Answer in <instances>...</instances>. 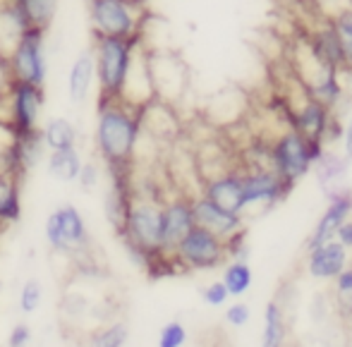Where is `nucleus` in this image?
I'll return each mask as SVG.
<instances>
[{"label":"nucleus","mask_w":352,"mask_h":347,"mask_svg":"<svg viewBox=\"0 0 352 347\" xmlns=\"http://www.w3.org/2000/svg\"><path fill=\"white\" fill-rule=\"evenodd\" d=\"M142 142V113L120 98H98L96 151L108 170H130Z\"/></svg>","instance_id":"f257e3e1"},{"label":"nucleus","mask_w":352,"mask_h":347,"mask_svg":"<svg viewBox=\"0 0 352 347\" xmlns=\"http://www.w3.org/2000/svg\"><path fill=\"white\" fill-rule=\"evenodd\" d=\"M269 151H271V170L280 177L285 190L292 192L297 182L305 175H309L311 168L324 158L326 144L311 142V139L302 137L297 130L287 127L285 132H280L271 142Z\"/></svg>","instance_id":"f03ea898"},{"label":"nucleus","mask_w":352,"mask_h":347,"mask_svg":"<svg viewBox=\"0 0 352 347\" xmlns=\"http://www.w3.org/2000/svg\"><path fill=\"white\" fill-rule=\"evenodd\" d=\"M146 19V0H89L94 36L144 38Z\"/></svg>","instance_id":"7ed1b4c3"},{"label":"nucleus","mask_w":352,"mask_h":347,"mask_svg":"<svg viewBox=\"0 0 352 347\" xmlns=\"http://www.w3.org/2000/svg\"><path fill=\"white\" fill-rule=\"evenodd\" d=\"M142 38H116V36H94V46L89 48L94 56L98 82V98H118L122 82L130 69L132 56Z\"/></svg>","instance_id":"20e7f679"},{"label":"nucleus","mask_w":352,"mask_h":347,"mask_svg":"<svg viewBox=\"0 0 352 347\" xmlns=\"http://www.w3.org/2000/svg\"><path fill=\"white\" fill-rule=\"evenodd\" d=\"M170 259H173V264L182 266V269H187V271L221 269L228 261L226 240H221V237L204 230V227L195 225L180 242H177Z\"/></svg>","instance_id":"39448f33"},{"label":"nucleus","mask_w":352,"mask_h":347,"mask_svg":"<svg viewBox=\"0 0 352 347\" xmlns=\"http://www.w3.org/2000/svg\"><path fill=\"white\" fill-rule=\"evenodd\" d=\"M8 79L14 82H27L34 87H43L48 77V60H46V32L41 29H27L22 38L14 46L12 56L5 63Z\"/></svg>","instance_id":"423d86ee"},{"label":"nucleus","mask_w":352,"mask_h":347,"mask_svg":"<svg viewBox=\"0 0 352 347\" xmlns=\"http://www.w3.org/2000/svg\"><path fill=\"white\" fill-rule=\"evenodd\" d=\"M46 242L58 254H79L89 249V227L84 216L72 204L58 206L46 218Z\"/></svg>","instance_id":"0eeeda50"},{"label":"nucleus","mask_w":352,"mask_h":347,"mask_svg":"<svg viewBox=\"0 0 352 347\" xmlns=\"http://www.w3.org/2000/svg\"><path fill=\"white\" fill-rule=\"evenodd\" d=\"M153 96L168 106H175L187 91V67L177 56L168 51H148Z\"/></svg>","instance_id":"6e6552de"},{"label":"nucleus","mask_w":352,"mask_h":347,"mask_svg":"<svg viewBox=\"0 0 352 347\" xmlns=\"http://www.w3.org/2000/svg\"><path fill=\"white\" fill-rule=\"evenodd\" d=\"M8 117L10 125L22 132L38 130V117L43 111V87L8 79Z\"/></svg>","instance_id":"1a4fd4ad"},{"label":"nucleus","mask_w":352,"mask_h":347,"mask_svg":"<svg viewBox=\"0 0 352 347\" xmlns=\"http://www.w3.org/2000/svg\"><path fill=\"white\" fill-rule=\"evenodd\" d=\"M242 177V208H274L278 201L285 199L290 192L285 190V185L280 182V177L276 175L271 168H252L247 166L245 170H240Z\"/></svg>","instance_id":"9d476101"},{"label":"nucleus","mask_w":352,"mask_h":347,"mask_svg":"<svg viewBox=\"0 0 352 347\" xmlns=\"http://www.w3.org/2000/svg\"><path fill=\"white\" fill-rule=\"evenodd\" d=\"M195 227V213H192L190 197H175L161 204V251L170 259L177 242Z\"/></svg>","instance_id":"9b49d317"},{"label":"nucleus","mask_w":352,"mask_h":347,"mask_svg":"<svg viewBox=\"0 0 352 347\" xmlns=\"http://www.w3.org/2000/svg\"><path fill=\"white\" fill-rule=\"evenodd\" d=\"M120 98L122 103L132 108H142L146 103H151L153 98V84H151V72H148V48L146 43L137 46L135 56H132V63H130V69L125 74V82H122V89H120Z\"/></svg>","instance_id":"f8f14e48"},{"label":"nucleus","mask_w":352,"mask_h":347,"mask_svg":"<svg viewBox=\"0 0 352 347\" xmlns=\"http://www.w3.org/2000/svg\"><path fill=\"white\" fill-rule=\"evenodd\" d=\"M192 213H195V225L213 232V235H218L221 240H230L232 235L245 230V223H242L240 213L226 211V208L213 204L211 199H206L204 194L192 199Z\"/></svg>","instance_id":"ddd939ff"},{"label":"nucleus","mask_w":352,"mask_h":347,"mask_svg":"<svg viewBox=\"0 0 352 347\" xmlns=\"http://www.w3.org/2000/svg\"><path fill=\"white\" fill-rule=\"evenodd\" d=\"M350 216H352V192H348V190L331 192L329 206H326L324 216L319 218L316 227L311 230L309 242H307V249H314V247L333 240L336 230H338V227L343 225Z\"/></svg>","instance_id":"4468645a"},{"label":"nucleus","mask_w":352,"mask_h":347,"mask_svg":"<svg viewBox=\"0 0 352 347\" xmlns=\"http://www.w3.org/2000/svg\"><path fill=\"white\" fill-rule=\"evenodd\" d=\"M307 251V273L316 280H333L350 264V249H345L338 240H329Z\"/></svg>","instance_id":"2eb2a0df"},{"label":"nucleus","mask_w":352,"mask_h":347,"mask_svg":"<svg viewBox=\"0 0 352 347\" xmlns=\"http://www.w3.org/2000/svg\"><path fill=\"white\" fill-rule=\"evenodd\" d=\"M201 194H204L206 199H211L213 204L226 208V211L240 213V216L245 213V208H242L240 170H223V172H218V175L206 177Z\"/></svg>","instance_id":"dca6fc26"},{"label":"nucleus","mask_w":352,"mask_h":347,"mask_svg":"<svg viewBox=\"0 0 352 347\" xmlns=\"http://www.w3.org/2000/svg\"><path fill=\"white\" fill-rule=\"evenodd\" d=\"M309 43L314 48V53L321 58L324 65H329L331 69L336 72H350V65H348V58H345V51H343V43H340L338 34L336 29L331 27V22H326L321 29H316L314 34L309 36Z\"/></svg>","instance_id":"f3484780"},{"label":"nucleus","mask_w":352,"mask_h":347,"mask_svg":"<svg viewBox=\"0 0 352 347\" xmlns=\"http://www.w3.org/2000/svg\"><path fill=\"white\" fill-rule=\"evenodd\" d=\"M94 84H96V67H94L91 51H82L67 72V93H70L72 103H84L91 93Z\"/></svg>","instance_id":"a211bd4d"},{"label":"nucleus","mask_w":352,"mask_h":347,"mask_svg":"<svg viewBox=\"0 0 352 347\" xmlns=\"http://www.w3.org/2000/svg\"><path fill=\"white\" fill-rule=\"evenodd\" d=\"M22 14L17 12V8L12 5V0H3L0 3V63H8V58L12 56L14 46L22 38V34L27 32Z\"/></svg>","instance_id":"6ab92c4d"},{"label":"nucleus","mask_w":352,"mask_h":347,"mask_svg":"<svg viewBox=\"0 0 352 347\" xmlns=\"http://www.w3.org/2000/svg\"><path fill=\"white\" fill-rule=\"evenodd\" d=\"M43 153H46V144H43V137H41V127L38 130H32V132H17V144H14V166L17 170L22 172H29L41 163Z\"/></svg>","instance_id":"aec40b11"},{"label":"nucleus","mask_w":352,"mask_h":347,"mask_svg":"<svg viewBox=\"0 0 352 347\" xmlns=\"http://www.w3.org/2000/svg\"><path fill=\"white\" fill-rule=\"evenodd\" d=\"M12 5L29 29H41V32L51 29L58 12V0H12Z\"/></svg>","instance_id":"412c9836"},{"label":"nucleus","mask_w":352,"mask_h":347,"mask_svg":"<svg viewBox=\"0 0 352 347\" xmlns=\"http://www.w3.org/2000/svg\"><path fill=\"white\" fill-rule=\"evenodd\" d=\"M82 156L77 148H63V151H51L46 158L48 175L58 182H77V175L82 170Z\"/></svg>","instance_id":"4be33fe9"},{"label":"nucleus","mask_w":352,"mask_h":347,"mask_svg":"<svg viewBox=\"0 0 352 347\" xmlns=\"http://www.w3.org/2000/svg\"><path fill=\"white\" fill-rule=\"evenodd\" d=\"M41 137L48 151H63V148H77V127L67 117H51L41 127Z\"/></svg>","instance_id":"5701e85b"},{"label":"nucleus","mask_w":352,"mask_h":347,"mask_svg":"<svg viewBox=\"0 0 352 347\" xmlns=\"http://www.w3.org/2000/svg\"><path fill=\"white\" fill-rule=\"evenodd\" d=\"M221 280L230 297H242L245 292H250L252 282H254V273H252L250 261H242V259L226 261V269H223Z\"/></svg>","instance_id":"b1692460"},{"label":"nucleus","mask_w":352,"mask_h":347,"mask_svg":"<svg viewBox=\"0 0 352 347\" xmlns=\"http://www.w3.org/2000/svg\"><path fill=\"white\" fill-rule=\"evenodd\" d=\"M285 345V314L278 302H269L264 311V331H261V347Z\"/></svg>","instance_id":"393cba45"},{"label":"nucleus","mask_w":352,"mask_h":347,"mask_svg":"<svg viewBox=\"0 0 352 347\" xmlns=\"http://www.w3.org/2000/svg\"><path fill=\"white\" fill-rule=\"evenodd\" d=\"M127 338H130V328L122 321L111 324L108 328H101L89 338L87 347H125Z\"/></svg>","instance_id":"a878e982"},{"label":"nucleus","mask_w":352,"mask_h":347,"mask_svg":"<svg viewBox=\"0 0 352 347\" xmlns=\"http://www.w3.org/2000/svg\"><path fill=\"white\" fill-rule=\"evenodd\" d=\"M331 27L336 29L340 43H343L345 58H348V65L352 72V8H340L338 12L331 17Z\"/></svg>","instance_id":"bb28decb"},{"label":"nucleus","mask_w":352,"mask_h":347,"mask_svg":"<svg viewBox=\"0 0 352 347\" xmlns=\"http://www.w3.org/2000/svg\"><path fill=\"white\" fill-rule=\"evenodd\" d=\"M333 290H336V300H338V309L350 316L352 314V266H345V269L333 278Z\"/></svg>","instance_id":"cd10ccee"},{"label":"nucleus","mask_w":352,"mask_h":347,"mask_svg":"<svg viewBox=\"0 0 352 347\" xmlns=\"http://www.w3.org/2000/svg\"><path fill=\"white\" fill-rule=\"evenodd\" d=\"M41 300H43V287L38 280H27L22 285V292H19V309L22 314H34V311L41 306Z\"/></svg>","instance_id":"c85d7f7f"},{"label":"nucleus","mask_w":352,"mask_h":347,"mask_svg":"<svg viewBox=\"0 0 352 347\" xmlns=\"http://www.w3.org/2000/svg\"><path fill=\"white\" fill-rule=\"evenodd\" d=\"M187 343V328L180 321H170L158 333V347H182Z\"/></svg>","instance_id":"c756f323"},{"label":"nucleus","mask_w":352,"mask_h":347,"mask_svg":"<svg viewBox=\"0 0 352 347\" xmlns=\"http://www.w3.org/2000/svg\"><path fill=\"white\" fill-rule=\"evenodd\" d=\"M14 144H17V130L10 122L0 120V161L12 163L14 166ZM17 168V166H14Z\"/></svg>","instance_id":"7c9ffc66"},{"label":"nucleus","mask_w":352,"mask_h":347,"mask_svg":"<svg viewBox=\"0 0 352 347\" xmlns=\"http://www.w3.org/2000/svg\"><path fill=\"white\" fill-rule=\"evenodd\" d=\"M250 319H252V309L245 302H235V304H230L226 309V324L232 326V328H242V326L250 324Z\"/></svg>","instance_id":"2f4dec72"},{"label":"nucleus","mask_w":352,"mask_h":347,"mask_svg":"<svg viewBox=\"0 0 352 347\" xmlns=\"http://www.w3.org/2000/svg\"><path fill=\"white\" fill-rule=\"evenodd\" d=\"M201 300H204L209 306H223V304H228L230 295H228L223 280H213L204 287V290H201Z\"/></svg>","instance_id":"473e14b6"},{"label":"nucleus","mask_w":352,"mask_h":347,"mask_svg":"<svg viewBox=\"0 0 352 347\" xmlns=\"http://www.w3.org/2000/svg\"><path fill=\"white\" fill-rule=\"evenodd\" d=\"M77 182L84 190H94L98 185V166L96 163H82V170L77 175Z\"/></svg>","instance_id":"72a5a7b5"},{"label":"nucleus","mask_w":352,"mask_h":347,"mask_svg":"<svg viewBox=\"0 0 352 347\" xmlns=\"http://www.w3.org/2000/svg\"><path fill=\"white\" fill-rule=\"evenodd\" d=\"M19 177H22V172H19L17 168L12 166V163L0 161V194H3V192L8 190L10 185L19 182Z\"/></svg>","instance_id":"f704fd0d"},{"label":"nucleus","mask_w":352,"mask_h":347,"mask_svg":"<svg viewBox=\"0 0 352 347\" xmlns=\"http://www.w3.org/2000/svg\"><path fill=\"white\" fill-rule=\"evenodd\" d=\"M29 340H32V328L27 324H17L12 331H10L8 345L10 347H27Z\"/></svg>","instance_id":"c9c22d12"},{"label":"nucleus","mask_w":352,"mask_h":347,"mask_svg":"<svg viewBox=\"0 0 352 347\" xmlns=\"http://www.w3.org/2000/svg\"><path fill=\"white\" fill-rule=\"evenodd\" d=\"M333 240H338L340 245L345 247V249H352V221H350V218L338 227V230H336Z\"/></svg>","instance_id":"e433bc0d"},{"label":"nucleus","mask_w":352,"mask_h":347,"mask_svg":"<svg viewBox=\"0 0 352 347\" xmlns=\"http://www.w3.org/2000/svg\"><path fill=\"white\" fill-rule=\"evenodd\" d=\"M343 148H345V158L352 161V115L348 117V122L343 125Z\"/></svg>","instance_id":"4c0bfd02"},{"label":"nucleus","mask_w":352,"mask_h":347,"mask_svg":"<svg viewBox=\"0 0 352 347\" xmlns=\"http://www.w3.org/2000/svg\"><path fill=\"white\" fill-rule=\"evenodd\" d=\"M316 3H324V5H338L340 0H316Z\"/></svg>","instance_id":"58836bf2"},{"label":"nucleus","mask_w":352,"mask_h":347,"mask_svg":"<svg viewBox=\"0 0 352 347\" xmlns=\"http://www.w3.org/2000/svg\"><path fill=\"white\" fill-rule=\"evenodd\" d=\"M0 292H3V282H0Z\"/></svg>","instance_id":"ea45409f"}]
</instances>
